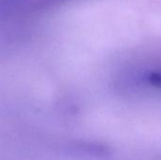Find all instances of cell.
Listing matches in <instances>:
<instances>
[{
  "instance_id": "6da1fadb",
  "label": "cell",
  "mask_w": 161,
  "mask_h": 160,
  "mask_svg": "<svg viewBox=\"0 0 161 160\" xmlns=\"http://www.w3.org/2000/svg\"><path fill=\"white\" fill-rule=\"evenodd\" d=\"M45 7H47V0H1L2 14Z\"/></svg>"
},
{
  "instance_id": "7a4b0ae2",
  "label": "cell",
  "mask_w": 161,
  "mask_h": 160,
  "mask_svg": "<svg viewBox=\"0 0 161 160\" xmlns=\"http://www.w3.org/2000/svg\"><path fill=\"white\" fill-rule=\"evenodd\" d=\"M62 1H63V2H65V1H67V0H62Z\"/></svg>"
}]
</instances>
